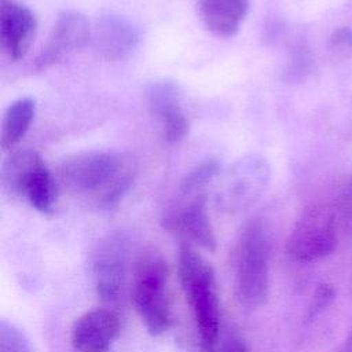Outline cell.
<instances>
[{"instance_id": "3957f363", "label": "cell", "mask_w": 352, "mask_h": 352, "mask_svg": "<svg viewBox=\"0 0 352 352\" xmlns=\"http://www.w3.org/2000/svg\"><path fill=\"white\" fill-rule=\"evenodd\" d=\"M270 289V241L260 219L242 228L234 250V290L246 308L260 307Z\"/></svg>"}, {"instance_id": "7c38bea8", "label": "cell", "mask_w": 352, "mask_h": 352, "mask_svg": "<svg viewBox=\"0 0 352 352\" xmlns=\"http://www.w3.org/2000/svg\"><path fill=\"white\" fill-rule=\"evenodd\" d=\"M37 30L33 11L16 1L3 0L0 6V43L3 51L12 60L28 52Z\"/></svg>"}, {"instance_id": "44dd1931", "label": "cell", "mask_w": 352, "mask_h": 352, "mask_svg": "<svg viewBox=\"0 0 352 352\" xmlns=\"http://www.w3.org/2000/svg\"><path fill=\"white\" fill-rule=\"evenodd\" d=\"M333 50L341 56H352V29L340 28L333 33L331 37Z\"/></svg>"}, {"instance_id": "5b68a950", "label": "cell", "mask_w": 352, "mask_h": 352, "mask_svg": "<svg viewBox=\"0 0 352 352\" xmlns=\"http://www.w3.org/2000/svg\"><path fill=\"white\" fill-rule=\"evenodd\" d=\"M3 188L25 198L40 213H51L58 184L41 155L34 150L12 151L1 166Z\"/></svg>"}, {"instance_id": "7a4b0ae2", "label": "cell", "mask_w": 352, "mask_h": 352, "mask_svg": "<svg viewBox=\"0 0 352 352\" xmlns=\"http://www.w3.org/2000/svg\"><path fill=\"white\" fill-rule=\"evenodd\" d=\"M177 275L195 322L198 352H216L221 331L216 274L191 245L183 243L177 256Z\"/></svg>"}, {"instance_id": "ac0fdd59", "label": "cell", "mask_w": 352, "mask_h": 352, "mask_svg": "<svg viewBox=\"0 0 352 352\" xmlns=\"http://www.w3.org/2000/svg\"><path fill=\"white\" fill-rule=\"evenodd\" d=\"M0 352H33L30 340L12 322H0Z\"/></svg>"}, {"instance_id": "30bf717a", "label": "cell", "mask_w": 352, "mask_h": 352, "mask_svg": "<svg viewBox=\"0 0 352 352\" xmlns=\"http://www.w3.org/2000/svg\"><path fill=\"white\" fill-rule=\"evenodd\" d=\"M162 224L166 230L177 232L208 252L216 249V235L204 194H195L186 204L169 209Z\"/></svg>"}, {"instance_id": "d6986e66", "label": "cell", "mask_w": 352, "mask_h": 352, "mask_svg": "<svg viewBox=\"0 0 352 352\" xmlns=\"http://www.w3.org/2000/svg\"><path fill=\"white\" fill-rule=\"evenodd\" d=\"M216 352H250L243 336L234 327H221Z\"/></svg>"}, {"instance_id": "2e32d148", "label": "cell", "mask_w": 352, "mask_h": 352, "mask_svg": "<svg viewBox=\"0 0 352 352\" xmlns=\"http://www.w3.org/2000/svg\"><path fill=\"white\" fill-rule=\"evenodd\" d=\"M270 176L265 161L258 158L241 160L228 173V194L241 197L242 199L258 194Z\"/></svg>"}, {"instance_id": "277c9868", "label": "cell", "mask_w": 352, "mask_h": 352, "mask_svg": "<svg viewBox=\"0 0 352 352\" xmlns=\"http://www.w3.org/2000/svg\"><path fill=\"white\" fill-rule=\"evenodd\" d=\"M131 297L151 336H161L172 323L169 268L155 250L142 252L132 268Z\"/></svg>"}, {"instance_id": "ffe728a7", "label": "cell", "mask_w": 352, "mask_h": 352, "mask_svg": "<svg viewBox=\"0 0 352 352\" xmlns=\"http://www.w3.org/2000/svg\"><path fill=\"white\" fill-rule=\"evenodd\" d=\"M334 289L330 286V285H319L316 292L314 293V297H312V301L308 307V314H307V318L308 319H312L315 318L318 314H320L334 298Z\"/></svg>"}, {"instance_id": "8fae6325", "label": "cell", "mask_w": 352, "mask_h": 352, "mask_svg": "<svg viewBox=\"0 0 352 352\" xmlns=\"http://www.w3.org/2000/svg\"><path fill=\"white\" fill-rule=\"evenodd\" d=\"M120 336V319L114 311L95 308L77 318L70 342L76 352H107Z\"/></svg>"}, {"instance_id": "6da1fadb", "label": "cell", "mask_w": 352, "mask_h": 352, "mask_svg": "<svg viewBox=\"0 0 352 352\" xmlns=\"http://www.w3.org/2000/svg\"><path fill=\"white\" fill-rule=\"evenodd\" d=\"M138 173L133 157L114 150H85L69 155L59 166L60 183L100 209H111L128 192Z\"/></svg>"}, {"instance_id": "9a60e30c", "label": "cell", "mask_w": 352, "mask_h": 352, "mask_svg": "<svg viewBox=\"0 0 352 352\" xmlns=\"http://www.w3.org/2000/svg\"><path fill=\"white\" fill-rule=\"evenodd\" d=\"M36 116V100L22 96L14 100L6 110L1 121L0 144L3 151H12L29 131Z\"/></svg>"}, {"instance_id": "52a82bcc", "label": "cell", "mask_w": 352, "mask_h": 352, "mask_svg": "<svg viewBox=\"0 0 352 352\" xmlns=\"http://www.w3.org/2000/svg\"><path fill=\"white\" fill-rule=\"evenodd\" d=\"M336 241L334 216L323 206H311L292 230L287 252L294 260L308 263L330 254Z\"/></svg>"}, {"instance_id": "e0dca14e", "label": "cell", "mask_w": 352, "mask_h": 352, "mask_svg": "<svg viewBox=\"0 0 352 352\" xmlns=\"http://www.w3.org/2000/svg\"><path fill=\"white\" fill-rule=\"evenodd\" d=\"M220 170V162L217 158H206L195 165L180 182V190L184 194L197 192L208 182H210Z\"/></svg>"}, {"instance_id": "4fadbf2b", "label": "cell", "mask_w": 352, "mask_h": 352, "mask_svg": "<svg viewBox=\"0 0 352 352\" xmlns=\"http://www.w3.org/2000/svg\"><path fill=\"white\" fill-rule=\"evenodd\" d=\"M94 50L107 60H122L139 43L138 28L125 16L107 14L100 16L91 32Z\"/></svg>"}, {"instance_id": "603a6c76", "label": "cell", "mask_w": 352, "mask_h": 352, "mask_svg": "<svg viewBox=\"0 0 352 352\" xmlns=\"http://www.w3.org/2000/svg\"><path fill=\"white\" fill-rule=\"evenodd\" d=\"M340 352H342V351H340Z\"/></svg>"}, {"instance_id": "9c48e42d", "label": "cell", "mask_w": 352, "mask_h": 352, "mask_svg": "<svg viewBox=\"0 0 352 352\" xmlns=\"http://www.w3.org/2000/svg\"><path fill=\"white\" fill-rule=\"evenodd\" d=\"M147 107L166 143H177L186 138L190 125L175 82L169 80L153 82L147 89Z\"/></svg>"}, {"instance_id": "5bb4252c", "label": "cell", "mask_w": 352, "mask_h": 352, "mask_svg": "<svg viewBox=\"0 0 352 352\" xmlns=\"http://www.w3.org/2000/svg\"><path fill=\"white\" fill-rule=\"evenodd\" d=\"M249 7L250 0H198L197 12L208 32L228 38L239 32Z\"/></svg>"}, {"instance_id": "7402d4cb", "label": "cell", "mask_w": 352, "mask_h": 352, "mask_svg": "<svg viewBox=\"0 0 352 352\" xmlns=\"http://www.w3.org/2000/svg\"><path fill=\"white\" fill-rule=\"evenodd\" d=\"M341 351H342V352H352V330H351V333L348 334V337H346V340H345L344 346H342Z\"/></svg>"}, {"instance_id": "8992f818", "label": "cell", "mask_w": 352, "mask_h": 352, "mask_svg": "<svg viewBox=\"0 0 352 352\" xmlns=\"http://www.w3.org/2000/svg\"><path fill=\"white\" fill-rule=\"evenodd\" d=\"M129 242L121 232L100 239L94 250L91 272L98 297L107 305L124 301L128 280Z\"/></svg>"}, {"instance_id": "ba28073f", "label": "cell", "mask_w": 352, "mask_h": 352, "mask_svg": "<svg viewBox=\"0 0 352 352\" xmlns=\"http://www.w3.org/2000/svg\"><path fill=\"white\" fill-rule=\"evenodd\" d=\"M91 32L89 22L84 14L76 10L62 11L56 16L45 44L34 58L32 69L43 72L62 62L89 41Z\"/></svg>"}]
</instances>
